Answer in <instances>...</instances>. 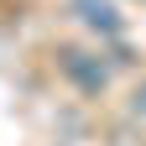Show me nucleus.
<instances>
[{"mask_svg":"<svg viewBox=\"0 0 146 146\" xmlns=\"http://www.w3.org/2000/svg\"><path fill=\"white\" fill-rule=\"evenodd\" d=\"M78 11H84V21H89V26H99V31H115V26H120V21H115V11L99 5V0H78Z\"/></svg>","mask_w":146,"mask_h":146,"instance_id":"obj_1","label":"nucleus"}]
</instances>
